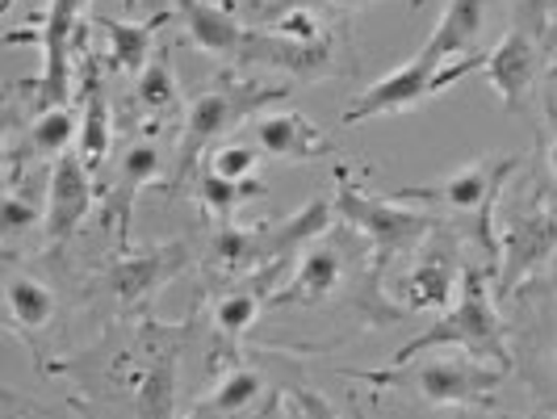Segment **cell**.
I'll return each instance as SVG.
<instances>
[{"label": "cell", "instance_id": "28", "mask_svg": "<svg viewBox=\"0 0 557 419\" xmlns=\"http://www.w3.org/2000/svg\"><path fill=\"white\" fill-rule=\"evenodd\" d=\"M273 34L289 38V42H302V47H332V34L323 26V17L314 9H307V4L281 13L277 22H273Z\"/></svg>", "mask_w": 557, "mask_h": 419}, {"label": "cell", "instance_id": "21", "mask_svg": "<svg viewBox=\"0 0 557 419\" xmlns=\"http://www.w3.org/2000/svg\"><path fill=\"white\" fill-rule=\"evenodd\" d=\"M113 147V118L106 93L97 88V76H88L84 84V113H81V135H76V156H81L88 172H101L110 160Z\"/></svg>", "mask_w": 557, "mask_h": 419}, {"label": "cell", "instance_id": "32", "mask_svg": "<svg viewBox=\"0 0 557 419\" xmlns=\"http://www.w3.org/2000/svg\"><path fill=\"white\" fill-rule=\"evenodd\" d=\"M332 4H344V9H357V4H364V0H332Z\"/></svg>", "mask_w": 557, "mask_h": 419}, {"label": "cell", "instance_id": "17", "mask_svg": "<svg viewBox=\"0 0 557 419\" xmlns=\"http://www.w3.org/2000/svg\"><path fill=\"white\" fill-rule=\"evenodd\" d=\"M160 164H164V156H160L156 143H131V147L122 151V160H117V176H113V189H110V210L117 214V235H122V244H131V206H135V197L160 176Z\"/></svg>", "mask_w": 557, "mask_h": 419}, {"label": "cell", "instance_id": "15", "mask_svg": "<svg viewBox=\"0 0 557 419\" xmlns=\"http://www.w3.org/2000/svg\"><path fill=\"white\" fill-rule=\"evenodd\" d=\"M491 9H495V0H448L441 22L428 34L423 47L441 63H457V59L466 56H478V42H482V29L491 22Z\"/></svg>", "mask_w": 557, "mask_h": 419}, {"label": "cell", "instance_id": "11", "mask_svg": "<svg viewBox=\"0 0 557 419\" xmlns=\"http://www.w3.org/2000/svg\"><path fill=\"white\" fill-rule=\"evenodd\" d=\"M97 201V185H92V172L84 164L76 151L59 156L51 168V181H47V201H42V231L47 239L59 244L67 235H76V226L88 219Z\"/></svg>", "mask_w": 557, "mask_h": 419}, {"label": "cell", "instance_id": "5", "mask_svg": "<svg viewBox=\"0 0 557 419\" xmlns=\"http://www.w3.org/2000/svg\"><path fill=\"white\" fill-rule=\"evenodd\" d=\"M332 214H335L332 201L314 197L302 210H294L289 219H281V223H273V226H256V231H251V226L226 223V226H219V235H214V244H210V260H214V269H223V273L277 269L281 260L298 248V244H314V239L332 226Z\"/></svg>", "mask_w": 557, "mask_h": 419}, {"label": "cell", "instance_id": "7", "mask_svg": "<svg viewBox=\"0 0 557 419\" xmlns=\"http://www.w3.org/2000/svg\"><path fill=\"white\" fill-rule=\"evenodd\" d=\"M549 0H520L516 22L503 34L499 42L491 47L482 76L495 88V97L503 101V110H524L532 84L541 76V51L549 38Z\"/></svg>", "mask_w": 557, "mask_h": 419}, {"label": "cell", "instance_id": "6", "mask_svg": "<svg viewBox=\"0 0 557 419\" xmlns=\"http://www.w3.org/2000/svg\"><path fill=\"white\" fill-rule=\"evenodd\" d=\"M486 56L491 51H478V56H466L457 63H441L428 47H419V56L403 67L386 72L382 81H373L361 97H352V106L344 110V126H357V122H369V118H386V113H407L419 110L423 101L441 97L445 88H453L457 81H466L470 72H482L486 67Z\"/></svg>", "mask_w": 557, "mask_h": 419}, {"label": "cell", "instance_id": "24", "mask_svg": "<svg viewBox=\"0 0 557 419\" xmlns=\"http://www.w3.org/2000/svg\"><path fill=\"white\" fill-rule=\"evenodd\" d=\"M135 101L147 118H164L181 106V88H176V72H172V56H156L143 76L135 81Z\"/></svg>", "mask_w": 557, "mask_h": 419}, {"label": "cell", "instance_id": "23", "mask_svg": "<svg viewBox=\"0 0 557 419\" xmlns=\"http://www.w3.org/2000/svg\"><path fill=\"white\" fill-rule=\"evenodd\" d=\"M197 201L219 219V223H235V214L248 206L251 197L264 194V181H226V176H214V172H197Z\"/></svg>", "mask_w": 557, "mask_h": 419}, {"label": "cell", "instance_id": "36", "mask_svg": "<svg viewBox=\"0 0 557 419\" xmlns=\"http://www.w3.org/2000/svg\"><path fill=\"white\" fill-rule=\"evenodd\" d=\"M126 4H135V0H126Z\"/></svg>", "mask_w": 557, "mask_h": 419}, {"label": "cell", "instance_id": "22", "mask_svg": "<svg viewBox=\"0 0 557 419\" xmlns=\"http://www.w3.org/2000/svg\"><path fill=\"white\" fill-rule=\"evenodd\" d=\"M4 298H9V319L26 332H42L51 319H55V294L51 285H42L38 278L26 273H13L4 285Z\"/></svg>", "mask_w": 557, "mask_h": 419}, {"label": "cell", "instance_id": "4", "mask_svg": "<svg viewBox=\"0 0 557 419\" xmlns=\"http://www.w3.org/2000/svg\"><path fill=\"white\" fill-rule=\"evenodd\" d=\"M520 168L516 156H482L474 164L448 172L441 185H423V189H398V201H419L428 210H448L457 219H470L478 248L486 251V260H495L499 235H495V206L507 185V176Z\"/></svg>", "mask_w": 557, "mask_h": 419}, {"label": "cell", "instance_id": "27", "mask_svg": "<svg viewBox=\"0 0 557 419\" xmlns=\"http://www.w3.org/2000/svg\"><path fill=\"white\" fill-rule=\"evenodd\" d=\"M260 147L251 143H219L210 156H206V172L226 176V181H256V168H260Z\"/></svg>", "mask_w": 557, "mask_h": 419}, {"label": "cell", "instance_id": "20", "mask_svg": "<svg viewBox=\"0 0 557 419\" xmlns=\"http://www.w3.org/2000/svg\"><path fill=\"white\" fill-rule=\"evenodd\" d=\"M260 394H264V378L256 369H231L185 419H244L260 403Z\"/></svg>", "mask_w": 557, "mask_h": 419}, {"label": "cell", "instance_id": "34", "mask_svg": "<svg viewBox=\"0 0 557 419\" xmlns=\"http://www.w3.org/2000/svg\"><path fill=\"white\" fill-rule=\"evenodd\" d=\"M219 4H223V9H231V13H235V0H219Z\"/></svg>", "mask_w": 557, "mask_h": 419}, {"label": "cell", "instance_id": "29", "mask_svg": "<svg viewBox=\"0 0 557 419\" xmlns=\"http://www.w3.org/2000/svg\"><path fill=\"white\" fill-rule=\"evenodd\" d=\"M42 219V210L34 206V197H26L13 181H9V189L0 197V226H4V235L13 239V235H22L29 226Z\"/></svg>", "mask_w": 557, "mask_h": 419}, {"label": "cell", "instance_id": "26", "mask_svg": "<svg viewBox=\"0 0 557 419\" xmlns=\"http://www.w3.org/2000/svg\"><path fill=\"white\" fill-rule=\"evenodd\" d=\"M269 307V294L260 289V285H244V289H231L219 298V307H214V323H219V335L223 340H239V335H248V328L260 319V310Z\"/></svg>", "mask_w": 557, "mask_h": 419}, {"label": "cell", "instance_id": "8", "mask_svg": "<svg viewBox=\"0 0 557 419\" xmlns=\"http://www.w3.org/2000/svg\"><path fill=\"white\" fill-rule=\"evenodd\" d=\"M461 278H466V264H461V244L457 235L436 226L423 244L416 248L407 273L394 285V303L411 315H432V310H448L461 294Z\"/></svg>", "mask_w": 557, "mask_h": 419}, {"label": "cell", "instance_id": "9", "mask_svg": "<svg viewBox=\"0 0 557 419\" xmlns=\"http://www.w3.org/2000/svg\"><path fill=\"white\" fill-rule=\"evenodd\" d=\"M411 365H416V378L411 382H416V391L432 407H491L499 382L507 378L503 365H482L478 357H432V361H411Z\"/></svg>", "mask_w": 557, "mask_h": 419}, {"label": "cell", "instance_id": "30", "mask_svg": "<svg viewBox=\"0 0 557 419\" xmlns=\"http://www.w3.org/2000/svg\"><path fill=\"white\" fill-rule=\"evenodd\" d=\"M294 403H298L302 419H339L332 411V403H327L323 394H314V391H298V394H294Z\"/></svg>", "mask_w": 557, "mask_h": 419}, {"label": "cell", "instance_id": "14", "mask_svg": "<svg viewBox=\"0 0 557 419\" xmlns=\"http://www.w3.org/2000/svg\"><path fill=\"white\" fill-rule=\"evenodd\" d=\"M256 147L273 160H323L335 151L332 139L298 110L264 113L256 122Z\"/></svg>", "mask_w": 557, "mask_h": 419}, {"label": "cell", "instance_id": "2", "mask_svg": "<svg viewBox=\"0 0 557 419\" xmlns=\"http://www.w3.org/2000/svg\"><path fill=\"white\" fill-rule=\"evenodd\" d=\"M289 97V84H256L248 76H231L223 81L219 88H210V93H201L189 101V110H185V126H181V151H176V176H172V194L201 172V156H210L219 139H226L239 122H248L256 110H269V106H277Z\"/></svg>", "mask_w": 557, "mask_h": 419}, {"label": "cell", "instance_id": "25", "mask_svg": "<svg viewBox=\"0 0 557 419\" xmlns=\"http://www.w3.org/2000/svg\"><path fill=\"white\" fill-rule=\"evenodd\" d=\"M81 135V122L67 106H55V110L34 113L26 135V151L29 156H67V143Z\"/></svg>", "mask_w": 557, "mask_h": 419}, {"label": "cell", "instance_id": "16", "mask_svg": "<svg viewBox=\"0 0 557 419\" xmlns=\"http://www.w3.org/2000/svg\"><path fill=\"white\" fill-rule=\"evenodd\" d=\"M172 17H176V9H160L147 22H117V17L97 13V29H106V38H110L106 67L110 72H126V76H143V67L156 59V29L168 26Z\"/></svg>", "mask_w": 557, "mask_h": 419}, {"label": "cell", "instance_id": "1", "mask_svg": "<svg viewBox=\"0 0 557 419\" xmlns=\"http://www.w3.org/2000/svg\"><path fill=\"white\" fill-rule=\"evenodd\" d=\"M436 348H457L466 357L511 369V353H507V335H503L499 310H495V298H491V269L486 264H466L457 303L448 310H441V319L428 332H419L411 344H403L386 369H373L364 378L373 386H391L407 365L419 361L423 353H436Z\"/></svg>", "mask_w": 557, "mask_h": 419}, {"label": "cell", "instance_id": "3", "mask_svg": "<svg viewBox=\"0 0 557 419\" xmlns=\"http://www.w3.org/2000/svg\"><path fill=\"white\" fill-rule=\"evenodd\" d=\"M335 176H339L332 201L335 214L348 219L369 239V273H373V285H377L382 273L391 269V260H398L403 251H416L436 231V219L432 214H419V210H411L398 197L364 194L348 172H335Z\"/></svg>", "mask_w": 557, "mask_h": 419}, {"label": "cell", "instance_id": "31", "mask_svg": "<svg viewBox=\"0 0 557 419\" xmlns=\"http://www.w3.org/2000/svg\"><path fill=\"white\" fill-rule=\"evenodd\" d=\"M545 164H549V172L557 176V139L549 143V151H545Z\"/></svg>", "mask_w": 557, "mask_h": 419}, {"label": "cell", "instance_id": "19", "mask_svg": "<svg viewBox=\"0 0 557 419\" xmlns=\"http://www.w3.org/2000/svg\"><path fill=\"white\" fill-rule=\"evenodd\" d=\"M176 365H181L176 340L168 348L151 353L147 369L135 378V416L139 419H172V411H176Z\"/></svg>", "mask_w": 557, "mask_h": 419}, {"label": "cell", "instance_id": "10", "mask_svg": "<svg viewBox=\"0 0 557 419\" xmlns=\"http://www.w3.org/2000/svg\"><path fill=\"white\" fill-rule=\"evenodd\" d=\"M88 0H51L42 9L38 22V42H42V81L26 84L34 93V110H55L67 106V76H72V38H76V22Z\"/></svg>", "mask_w": 557, "mask_h": 419}, {"label": "cell", "instance_id": "13", "mask_svg": "<svg viewBox=\"0 0 557 419\" xmlns=\"http://www.w3.org/2000/svg\"><path fill=\"white\" fill-rule=\"evenodd\" d=\"M189 264L185 244H168V248H147V251H126L113 264V289L126 307H143L156 298V289L172 281Z\"/></svg>", "mask_w": 557, "mask_h": 419}, {"label": "cell", "instance_id": "33", "mask_svg": "<svg viewBox=\"0 0 557 419\" xmlns=\"http://www.w3.org/2000/svg\"><path fill=\"white\" fill-rule=\"evenodd\" d=\"M0 4H4V13H9V9H17V0H0Z\"/></svg>", "mask_w": 557, "mask_h": 419}, {"label": "cell", "instance_id": "12", "mask_svg": "<svg viewBox=\"0 0 557 419\" xmlns=\"http://www.w3.org/2000/svg\"><path fill=\"white\" fill-rule=\"evenodd\" d=\"M503 294H511L520 281L529 278L536 264H545L557 251V210L541 206V210H524L511 214L503 226Z\"/></svg>", "mask_w": 557, "mask_h": 419}, {"label": "cell", "instance_id": "35", "mask_svg": "<svg viewBox=\"0 0 557 419\" xmlns=\"http://www.w3.org/2000/svg\"><path fill=\"white\" fill-rule=\"evenodd\" d=\"M549 76H554V81H557V59H554V67H549Z\"/></svg>", "mask_w": 557, "mask_h": 419}, {"label": "cell", "instance_id": "18", "mask_svg": "<svg viewBox=\"0 0 557 419\" xmlns=\"http://www.w3.org/2000/svg\"><path fill=\"white\" fill-rule=\"evenodd\" d=\"M335 285H339V256H335L332 248H323V244H314V248L294 264L289 281L269 298V307H289V303L314 307V303L332 298Z\"/></svg>", "mask_w": 557, "mask_h": 419}]
</instances>
